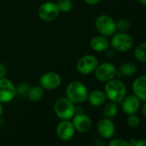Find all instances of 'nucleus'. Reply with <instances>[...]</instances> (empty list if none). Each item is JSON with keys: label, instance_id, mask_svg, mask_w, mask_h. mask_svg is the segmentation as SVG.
Returning a JSON list of instances; mask_svg holds the SVG:
<instances>
[{"label": "nucleus", "instance_id": "nucleus-33", "mask_svg": "<svg viewBox=\"0 0 146 146\" xmlns=\"http://www.w3.org/2000/svg\"><path fill=\"white\" fill-rule=\"evenodd\" d=\"M137 1H138V3L141 4L142 5L146 6V0H137Z\"/></svg>", "mask_w": 146, "mask_h": 146}, {"label": "nucleus", "instance_id": "nucleus-28", "mask_svg": "<svg viewBox=\"0 0 146 146\" xmlns=\"http://www.w3.org/2000/svg\"><path fill=\"white\" fill-rule=\"evenodd\" d=\"M5 75H6V68L2 63H0V79L4 78Z\"/></svg>", "mask_w": 146, "mask_h": 146}, {"label": "nucleus", "instance_id": "nucleus-22", "mask_svg": "<svg viewBox=\"0 0 146 146\" xmlns=\"http://www.w3.org/2000/svg\"><path fill=\"white\" fill-rule=\"evenodd\" d=\"M131 22L126 18H120L116 22L117 31L119 32H128L131 29Z\"/></svg>", "mask_w": 146, "mask_h": 146}, {"label": "nucleus", "instance_id": "nucleus-18", "mask_svg": "<svg viewBox=\"0 0 146 146\" xmlns=\"http://www.w3.org/2000/svg\"><path fill=\"white\" fill-rule=\"evenodd\" d=\"M137 65L135 63L131 61H126L124 62L118 69L117 76L118 78L120 77H131L137 72Z\"/></svg>", "mask_w": 146, "mask_h": 146}, {"label": "nucleus", "instance_id": "nucleus-5", "mask_svg": "<svg viewBox=\"0 0 146 146\" xmlns=\"http://www.w3.org/2000/svg\"><path fill=\"white\" fill-rule=\"evenodd\" d=\"M133 39L127 32H116L112 35L110 45L115 51L125 52L130 51L133 46Z\"/></svg>", "mask_w": 146, "mask_h": 146}, {"label": "nucleus", "instance_id": "nucleus-16", "mask_svg": "<svg viewBox=\"0 0 146 146\" xmlns=\"http://www.w3.org/2000/svg\"><path fill=\"white\" fill-rule=\"evenodd\" d=\"M90 47L97 52H105L108 48H109L110 41L108 40V37L103 36L102 35L94 36L90 40Z\"/></svg>", "mask_w": 146, "mask_h": 146}, {"label": "nucleus", "instance_id": "nucleus-13", "mask_svg": "<svg viewBox=\"0 0 146 146\" xmlns=\"http://www.w3.org/2000/svg\"><path fill=\"white\" fill-rule=\"evenodd\" d=\"M97 132L103 139H108L112 137L115 132V125L112 119L103 118L100 119L97 124Z\"/></svg>", "mask_w": 146, "mask_h": 146}, {"label": "nucleus", "instance_id": "nucleus-1", "mask_svg": "<svg viewBox=\"0 0 146 146\" xmlns=\"http://www.w3.org/2000/svg\"><path fill=\"white\" fill-rule=\"evenodd\" d=\"M104 93L110 102L120 103L127 94L125 84L120 79H112L106 83L104 86Z\"/></svg>", "mask_w": 146, "mask_h": 146}, {"label": "nucleus", "instance_id": "nucleus-14", "mask_svg": "<svg viewBox=\"0 0 146 146\" xmlns=\"http://www.w3.org/2000/svg\"><path fill=\"white\" fill-rule=\"evenodd\" d=\"M72 124L75 130L79 132H87L92 127V119L84 113H77L72 118Z\"/></svg>", "mask_w": 146, "mask_h": 146}, {"label": "nucleus", "instance_id": "nucleus-31", "mask_svg": "<svg viewBox=\"0 0 146 146\" xmlns=\"http://www.w3.org/2000/svg\"><path fill=\"white\" fill-rule=\"evenodd\" d=\"M105 52H106V55H107V57H108V58H111V57L114 56V52H113V51L112 49L108 48Z\"/></svg>", "mask_w": 146, "mask_h": 146}, {"label": "nucleus", "instance_id": "nucleus-2", "mask_svg": "<svg viewBox=\"0 0 146 146\" xmlns=\"http://www.w3.org/2000/svg\"><path fill=\"white\" fill-rule=\"evenodd\" d=\"M66 97L74 104H80L87 101L88 90L87 87L80 81L70 82L65 90Z\"/></svg>", "mask_w": 146, "mask_h": 146}, {"label": "nucleus", "instance_id": "nucleus-11", "mask_svg": "<svg viewBox=\"0 0 146 146\" xmlns=\"http://www.w3.org/2000/svg\"><path fill=\"white\" fill-rule=\"evenodd\" d=\"M75 127L70 120L60 121L56 128V132L58 138L62 141H70L75 135Z\"/></svg>", "mask_w": 146, "mask_h": 146}, {"label": "nucleus", "instance_id": "nucleus-15", "mask_svg": "<svg viewBox=\"0 0 146 146\" xmlns=\"http://www.w3.org/2000/svg\"><path fill=\"white\" fill-rule=\"evenodd\" d=\"M131 90L140 101L146 102V75L137 77L131 84Z\"/></svg>", "mask_w": 146, "mask_h": 146}, {"label": "nucleus", "instance_id": "nucleus-9", "mask_svg": "<svg viewBox=\"0 0 146 146\" xmlns=\"http://www.w3.org/2000/svg\"><path fill=\"white\" fill-rule=\"evenodd\" d=\"M60 11L56 3L53 2H46L42 4L38 11L40 18L46 23L53 22L56 20L59 15Z\"/></svg>", "mask_w": 146, "mask_h": 146}, {"label": "nucleus", "instance_id": "nucleus-25", "mask_svg": "<svg viewBox=\"0 0 146 146\" xmlns=\"http://www.w3.org/2000/svg\"><path fill=\"white\" fill-rule=\"evenodd\" d=\"M29 90H30V86L28 84L23 83V84H20L18 88H17V92L21 96L26 97V96H28V94H29Z\"/></svg>", "mask_w": 146, "mask_h": 146}, {"label": "nucleus", "instance_id": "nucleus-19", "mask_svg": "<svg viewBox=\"0 0 146 146\" xmlns=\"http://www.w3.org/2000/svg\"><path fill=\"white\" fill-rule=\"evenodd\" d=\"M43 96H44V89L41 86H34L30 88L28 94L29 99L33 102L40 101Z\"/></svg>", "mask_w": 146, "mask_h": 146}, {"label": "nucleus", "instance_id": "nucleus-35", "mask_svg": "<svg viewBox=\"0 0 146 146\" xmlns=\"http://www.w3.org/2000/svg\"><path fill=\"white\" fill-rule=\"evenodd\" d=\"M144 73H145V75H146V67H145V70H144Z\"/></svg>", "mask_w": 146, "mask_h": 146}, {"label": "nucleus", "instance_id": "nucleus-27", "mask_svg": "<svg viewBox=\"0 0 146 146\" xmlns=\"http://www.w3.org/2000/svg\"><path fill=\"white\" fill-rule=\"evenodd\" d=\"M131 146H146V139H137L131 138L129 141Z\"/></svg>", "mask_w": 146, "mask_h": 146}, {"label": "nucleus", "instance_id": "nucleus-20", "mask_svg": "<svg viewBox=\"0 0 146 146\" xmlns=\"http://www.w3.org/2000/svg\"><path fill=\"white\" fill-rule=\"evenodd\" d=\"M118 113H119V108L117 103L110 102L107 103L103 108V114L105 118L113 119L117 116Z\"/></svg>", "mask_w": 146, "mask_h": 146}, {"label": "nucleus", "instance_id": "nucleus-4", "mask_svg": "<svg viewBox=\"0 0 146 146\" xmlns=\"http://www.w3.org/2000/svg\"><path fill=\"white\" fill-rule=\"evenodd\" d=\"M95 27L97 32L106 37H110L117 32L116 22L108 15H100L95 21Z\"/></svg>", "mask_w": 146, "mask_h": 146}, {"label": "nucleus", "instance_id": "nucleus-17", "mask_svg": "<svg viewBox=\"0 0 146 146\" xmlns=\"http://www.w3.org/2000/svg\"><path fill=\"white\" fill-rule=\"evenodd\" d=\"M87 100L89 101L90 105L94 107H101L106 103L107 96L104 91L101 90H95L89 93Z\"/></svg>", "mask_w": 146, "mask_h": 146}, {"label": "nucleus", "instance_id": "nucleus-8", "mask_svg": "<svg viewBox=\"0 0 146 146\" xmlns=\"http://www.w3.org/2000/svg\"><path fill=\"white\" fill-rule=\"evenodd\" d=\"M17 87L8 78L0 79V102L7 103L17 96Z\"/></svg>", "mask_w": 146, "mask_h": 146}, {"label": "nucleus", "instance_id": "nucleus-23", "mask_svg": "<svg viewBox=\"0 0 146 146\" xmlns=\"http://www.w3.org/2000/svg\"><path fill=\"white\" fill-rule=\"evenodd\" d=\"M57 5L60 12L67 13L72 9V1L71 0H58Z\"/></svg>", "mask_w": 146, "mask_h": 146}, {"label": "nucleus", "instance_id": "nucleus-29", "mask_svg": "<svg viewBox=\"0 0 146 146\" xmlns=\"http://www.w3.org/2000/svg\"><path fill=\"white\" fill-rule=\"evenodd\" d=\"M84 1L90 5H96L97 4H99L102 0H84Z\"/></svg>", "mask_w": 146, "mask_h": 146}, {"label": "nucleus", "instance_id": "nucleus-30", "mask_svg": "<svg viewBox=\"0 0 146 146\" xmlns=\"http://www.w3.org/2000/svg\"><path fill=\"white\" fill-rule=\"evenodd\" d=\"M95 146H104V141L102 138H98L95 141Z\"/></svg>", "mask_w": 146, "mask_h": 146}, {"label": "nucleus", "instance_id": "nucleus-34", "mask_svg": "<svg viewBox=\"0 0 146 146\" xmlns=\"http://www.w3.org/2000/svg\"><path fill=\"white\" fill-rule=\"evenodd\" d=\"M3 111H4V108H3V105H2V103L0 102V116L2 115V113H3Z\"/></svg>", "mask_w": 146, "mask_h": 146}, {"label": "nucleus", "instance_id": "nucleus-21", "mask_svg": "<svg viewBox=\"0 0 146 146\" xmlns=\"http://www.w3.org/2000/svg\"><path fill=\"white\" fill-rule=\"evenodd\" d=\"M134 56L137 61L146 63V42H142L135 47Z\"/></svg>", "mask_w": 146, "mask_h": 146}, {"label": "nucleus", "instance_id": "nucleus-12", "mask_svg": "<svg viewBox=\"0 0 146 146\" xmlns=\"http://www.w3.org/2000/svg\"><path fill=\"white\" fill-rule=\"evenodd\" d=\"M120 103L123 112L127 115L136 113L141 106V101L133 94L126 95Z\"/></svg>", "mask_w": 146, "mask_h": 146}, {"label": "nucleus", "instance_id": "nucleus-7", "mask_svg": "<svg viewBox=\"0 0 146 146\" xmlns=\"http://www.w3.org/2000/svg\"><path fill=\"white\" fill-rule=\"evenodd\" d=\"M98 64V58L95 55L86 54L78 59L77 63V70L83 75H89L96 70Z\"/></svg>", "mask_w": 146, "mask_h": 146}, {"label": "nucleus", "instance_id": "nucleus-24", "mask_svg": "<svg viewBox=\"0 0 146 146\" xmlns=\"http://www.w3.org/2000/svg\"><path fill=\"white\" fill-rule=\"evenodd\" d=\"M126 123H127V125H128L129 127H131V128H136V127H137L140 125V119H139V117L136 113L130 114L127 117Z\"/></svg>", "mask_w": 146, "mask_h": 146}, {"label": "nucleus", "instance_id": "nucleus-6", "mask_svg": "<svg viewBox=\"0 0 146 146\" xmlns=\"http://www.w3.org/2000/svg\"><path fill=\"white\" fill-rule=\"evenodd\" d=\"M118 69L116 66L109 62H103L96 67L95 75L98 81L107 83L112 79H114L117 76Z\"/></svg>", "mask_w": 146, "mask_h": 146}, {"label": "nucleus", "instance_id": "nucleus-26", "mask_svg": "<svg viewBox=\"0 0 146 146\" xmlns=\"http://www.w3.org/2000/svg\"><path fill=\"white\" fill-rule=\"evenodd\" d=\"M108 146H131V144L129 141H126L121 138H116L109 142Z\"/></svg>", "mask_w": 146, "mask_h": 146}, {"label": "nucleus", "instance_id": "nucleus-32", "mask_svg": "<svg viewBox=\"0 0 146 146\" xmlns=\"http://www.w3.org/2000/svg\"><path fill=\"white\" fill-rule=\"evenodd\" d=\"M142 113L146 118V102H144V103L142 107Z\"/></svg>", "mask_w": 146, "mask_h": 146}, {"label": "nucleus", "instance_id": "nucleus-10", "mask_svg": "<svg viewBox=\"0 0 146 146\" xmlns=\"http://www.w3.org/2000/svg\"><path fill=\"white\" fill-rule=\"evenodd\" d=\"M62 83V78L57 72L49 71L43 74L40 78V86L44 90H52L60 86Z\"/></svg>", "mask_w": 146, "mask_h": 146}, {"label": "nucleus", "instance_id": "nucleus-3", "mask_svg": "<svg viewBox=\"0 0 146 146\" xmlns=\"http://www.w3.org/2000/svg\"><path fill=\"white\" fill-rule=\"evenodd\" d=\"M54 113L61 120H70L76 114L77 108L75 104L67 97H59L54 103Z\"/></svg>", "mask_w": 146, "mask_h": 146}]
</instances>
